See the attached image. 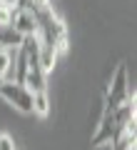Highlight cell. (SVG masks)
<instances>
[{
    "label": "cell",
    "instance_id": "cell-1",
    "mask_svg": "<svg viewBox=\"0 0 137 150\" xmlns=\"http://www.w3.org/2000/svg\"><path fill=\"white\" fill-rule=\"evenodd\" d=\"M135 118V98L127 100L125 105L115 108V110H105L100 118L95 135H92V148H100V145H112L122 133H125V125Z\"/></svg>",
    "mask_w": 137,
    "mask_h": 150
},
{
    "label": "cell",
    "instance_id": "cell-2",
    "mask_svg": "<svg viewBox=\"0 0 137 150\" xmlns=\"http://www.w3.org/2000/svg\"><path fill=\"white\" fill-rule=\"evenodd\" d=\"M35 18H37V40L42 45H53L58 53L67 50V30H65V23L60 20V15L53 10V5L35 10Z\"/></svg>",
    "mask_w": 137,
    "mask_h": 150
},
{
    "label": "cell",
    "instance_id": "cell-3",
    "mask_svg": "<svg viewBox=\"0 0 137 150\" xmlns=\"http://www.w3.org/2000/svg\"><path fill=\"white\" fill-rule=\"evenodd\" d=\"M130 98H135V93L127 85V68L125 65H117L110 85H107V93H105V110H115V108L125 105Z\"/></svg>",
    "mask_w": 137,
    "mask_h": 150
},
{
    "label": "cell",
    "instance_id": "cell-4",
    "mask_svg": "<svg viewBox=\"0 0 137 150\" xmlns=\"http://www.w3.org/2000/svg\"><path fill=\"white\" fill-rule=\"evenodd\" d=\"M0 98L20 112H32V93L18 80H0Z\"/></svg>",
    "mask_w": 137,
    "mask_h": 150
},
{
    "label": "cell",
    "instance_id": "cell-5",
    "mask_svg": "<svg viewBox=\"0 0 137 150\" xmlns=\"http://www.w3.org/2000/svg\"><path fill=\"white\" fill-rule=\"evenodd\" d=\"M10 25H13V30L20 33L22 38H25V35H37L35 10L22 8V5H13V10H10Z\"/></svg>",
    "mask_w": 137,
    "mask_h": 150
},
{
    "label": "cell",
    "instance_id": "cell-6",
    "mask_svg": "<svg viewBox=\"0 0 137 150\" xmlns=\"http://www.w3.org/2000/svg\"><path fill=\"white\" fill-rule=\"evenodd\" d=\"M20 40H22V35L13 30L10 23H0V45L3 48H18Z\"/></svg>",
    "mask_w": 137,
    "mask_h": 150
},
{
    "label": "cell",
    "instance_id": "cell-7",
    "mask_svg": "<svg viewBox=\"0 0 137 150\" xmlns=\"http://www.w3.org/2000/svg\"><path fill=\"white\" fill-rule=\"evenodd\" d=\"M32 112L35 115H40V118H48L50 115V98L48 93H32Z\"/></svg>",
    "mask_w": 137,
    "mask_h": 150
},
{
    "label": "cell",
    "instance_id": "cell-8",
    "mask_svg": "<svg viewBox=\"0 0 137 150\" xmlns=\"http://www.w3.org/2000/svg\"><path fill=\"white\" fill-rule=\"evenodd\" d=\"M55 60H58V50L53 48V45H42L40 43V65L45 73H50V70L55 68Z\"/></svg>",
    "mask_w": 137,
    "mask_h": 150
},
{
    "label": "cell",
    "instance_id": "cell-9",
    "mask_svg": "<svg viewBox=\"0 0 137 150\" xmlns=\"http://www.w3.org/2000/svg\"><path fill=\"white\" fill-rule=\"evenodd\" d=\"M0 150H15V143L8 133H0Z\"/></svg>",
    "mask_w": 137,
    "mask_h": 150
},
{
    "label": "cell",
    "instance_id": "cell-10",
    "mask_svg": "<svg viewBox=\"0 0 137 150\" xmlns=\"http://www.w3.org/2000/svg\"><path fill=\"white\" fill-rule=\"evenodd\" d=\"M0 50H3V45H0Z\"/></svg>",
    "mask_w": 137,
    "mask_h": 150
},
{
    "label": "cell",
    "instance_id": "cell-11",
    "mask_svg": "<svg viewBox=\"0 0 137 150\" xmlns=\"http://www.w3.org/2000/svg\"><path fill=\"white\" fill-rule=\"evenodd\" d=\"M0 80H3V78H0Z\"/></svg>",
    "mask_w": 137,
    "mask_h": 150
}]
</instances>
